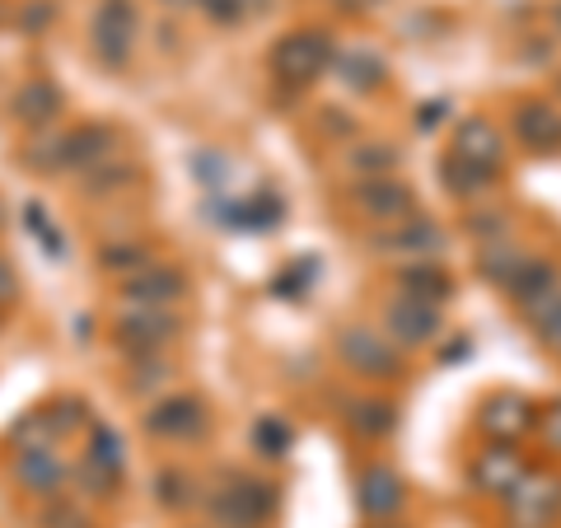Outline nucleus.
I'll return each instance as SVG.
<instances>
[{
	"instance_id": "f257e3e1",
	"label": "nucleus",
	"mask_w": 561,
	"mask_h": 528,
	"mask_svg": "<svg viewBox=\"0 0 561 528\" xmlns=\"http://www.w3.org/2000/svg\"><path fill=\"white\" fill-rule=\"evenodd\" d=\"M206 515L216 528H262L276 515V491L253 478H225L206 496Z\"/></svg>"
},
{
	"instance_id": "f03ea898",
	"label": "nucleus",
	"mask_w": 561,
	"mask_h": 528,
	"mask_svg": "<svg viewBox=\"0 0 561 528\" xmlns=\"http://www.w3.org/2000/svg\"><path fill=\"white\" fill-rule=\"evenodd\" d=\"M332 61H337V51H332V38L319 28L286 33V38L272 47V76L280 84H313Z\"/></svg>"
},
{
	"instance_id": "7ed1b4c3",
	"label": "nucleus",
	"mask_w": 561,
	"mask_h": 528,
	"mask_svg": "<svg viewBox=\"0 0 561 528\" xmlns=\"http://www.w3.org/2000/svg\"><path fill=\"white\" fill-rule=\"evenodd\" d=\"M108 154H117V131L103 127V122H84V127H70V131L47 140L43 169H61V173L84 169L90 173L99 160H108Z\"/></svg>"
},
{
	"instance_id": "20e7f679",
	"label": "nucleus",
	"mask_w": 561,
	"mask_h": 528,
	"mask_svg": "<svg viewBox=\"0 0 561 528\" xmlns=\"http://www.w3.org/2000/svg\"><path fill=\"white\" fill-rule=\"evenodd\" d=\"M113 332H117V342L127 346L131 356H164V346L179 342L183 319L173 309H127L122 305Z\"/></svg>"
},
{
	"instance_id": "39448f33",
	"label": "nucleus",
	"mask_w": 561,
	"mask_h": 528,
	"mask_svg": "<svg viewBox=\"0 0 561 528\" xmlns=\"http://www.w3.org/2000/svg\"><path fill=\"white\" fill-rule=\"evenodd\" d=\"M117 295L127 309H173L187 299V276L179 267H164V262H146L131 276H122Z\"/></svg>"
},
{
	"instance_id": "423d86ee",
	"label": "nucleus",
	"mask_w": 561,
	"mask_h": 528,
	"mask_svg": "<svg viewBox=\"0 0 561 528\" xmlns=\"http://www.w3.org/2000/svg\"><path fill=\"white\" fill-rule=\"evenodd\" d=\"M440 305H426V299H412V295H398L389 309H383V332H389V342L402 346V351H416L440 337Z\"/></svg>"
},
{
	"instance_id": "0eeeda50",
	"label": "nucleus",
	"mask_w": 561,
	"mask_h": 528,
	"mask_svg": "<svg viewBox=\"0 0 561 528\" xmlns=\"http://www.w3.org/2000/svg\"><path fill=\"white\" fill-rule=\"evenodd\" d=\"M337 351H342V360L356 369V375H365V379H393V375H402L398 346L389 337H379V332L351 328V332H342Z\"/></svg>"
},
{
	"instance_id": "6e6552de",
	"label": "nucleus",
	"mask_w": 561,
	"mask_h": 528,
	"mask_svg": "<svg viewBox=\"0 0 561 528\" xmlns=\"http://www.w3.org/2000/svg\"><path fill=\"white\" fill-rule=\"evenodd\" d=\"M534 426H538V412H534V402L519 393H491L478 408V431L486 439H496V445H515V439L529 435Z\"/></svg>"
},
{
	"instance_id": "1a4fd4ad",
	"label": "nucleus",
	"mask_w": 561,
	"mask_h": 528,
	"mask_svg": "<svg viewBox=\"0 0 561 528\" xmlns=\"http://www.w3.org/2000/svg\"><path fill=\"white\" fill-rule=\"evenodd\" d=\"M131 43H136V5L131 0H103L94 10V51L99 61L122 66L131 57Z\"/></svg>"
},
{
	"instance_id": "9d476101",
	"label": "nucleus",
	"mask_w": 561,
	"mask_h": 528,
	"mask_svg": "<svg viewBox=\"0 0 561 528\" xmlns=\"http://www.w3.org/2000/svg\"><path fill=\"white\" fill-rule=\"evenodd\" d=\"M351 202L360 206V216L370 220H383V225H402L416 216V202H412V187L398 183L393 173L389 179H360L356 192H351Z\"/></svg>"
},
{
	"instance_id": "9b49d317",
	"label": "nucleus",
	"mask_w": 561,
	"mask_h": 528,
	"mask_svg": "<svg viewBox=\"0 0 561 528\" xmlns=\"http://www.w3.org/2000/svg\"><path fill=\"white\" fill-rule=\"evenodd\" d=\"M146 431L154 439H169V445H179V439H197L206 431V408L202 398L192 393H173L164 402H154L150 416H146Z\"/></svg>"
},
{
	"instance_id": "f8f14e48",
	"label": "nucleus",
	"mask_w": 561,
	"mask_h": 528,
	"mask_svg": "<svg viewBox=\"0 0 561 528\" xmlns=\"http://www.w3.org/2000/svg\"><path fill=\"white\" fill-rule=\"evenodd\" d=\"M511 127H515V136H519L534 154H557V150H561V113L552 108V103H542V99H519L515 113H511Z\"/></svg>"
},
{
	"instance_id": "ddd939ff",
	"label": "nucleus",
	"mask_w": 561,
	"mask_h": 528,
	"mask_svg": "<svg viewBox=\"0 0 561 528\" xmlns=\"http://www.w3.org/2000/svg\"><path fill=\"white\" fill-rule=\"evenodd\" d=\"M84 472L99 491H113L122 478H127V449H122V435L113 426L94 421L90 426V459H84Z\"/></svg>"
},
{
	"instance_id": "4468645a",
	"label": "nucleus",
	"mask_w": 561,
	"mask_h": 528,
	"mask_svg": "<svg viewBox=\"0 0 561 528\" xmlns=\"http://www.w3.org/2000/svg\"><path fill=\"white\" fill-rule=\"evenodd\" d=\"M454 154L468 164H482V169H501L505 164V136H501L496 122L468 117V122H459V131H454Z\"/></svg>"
},
{
	"instance_id": "2eb2a0df",
	"label": "nucleus",
	"mask_w": 561,
	"mask_h": 528,
	"mask_svg": "<svg viewBox=\"0 0 561 528\" xmlns=\"http://www.w3.org/2000/svg\"><path fill=\"white\" fill-rule=\"evenodd\" d=\"M524 478H529V472H524V459L511 445H491L478 454V463H472V482H478V491H486V496H511Z\"/></svg>"
},
{
	"instance_id": "dca6fc26",
	"label": "nucleus",
	"mask_w": 561,
	"mask_h": 528,
	"mask_svg": "<svg viewBox=\"0 0 561 528\" xmlns=\"http://www.w3.org/2000/svg\"><path fill=\"white\" fill-rule=\"evenodd\" d=\"M356 505H360V515H370V519H389L402 509V478L393 468H365L360 472V482H356Z\"/></svg>"
},
{
	"instance_id": "f3484780",
	"label": "nucleus",
	"mask_w": 561,
	"mask_h": 528,
	"mask_svg": "<svg viewBox=\"0 0 561 528\" xmlns=\"http://www.w3.org/2000/svg\"><path fill=\"white\" fill-rule=\"evenodd\" d=\"M398 295H412V299H426V305H445L454 295V276L431 257H416V262H402L398 267Z\"/></svg>"
},
{
	"instance_id": "a211bd4d",
	"label": "nucleus",
	"mask_w": 561,
	"mask_h": 528,
	"mask_svg": "<svg viewBox=\"0 0 561 528\" xmlns=\"http://www.w3.org/2000/svg\"><path fill=\"white\" fill-rule=\"evenodd\" d=\"M511 505L519 519L529 524H552L561 515V482L557 478H524L511 491Z\"/></svg>"
},
{
	"instance_id": "6ab92c4d",
	"label": "nucleus",
	"mask_w": 561,
	"mask_h": 528,
	"mask_svg": "<svg viewBox=\"0 0 561 528\" xmlns=\"http://www.w3.org/2000/svg\"><path fill=\"white\" fill-rule=\"evenodd\" d=\"M557 286H561V280H557V267H552V262H542V257H524V262H519V272L505 280V290H511V299H515L524 313H529L534 305H542V299H548Z\"/></svg>"
},
{
	"instance_id": "aec40b11",
	"label": "nucleus",
	"mask_w": 561,
	"mask_h": 528,
	"mask_svg": "<svg viewBox=\"0 0 561 528\" xmlns=\"http://www.w3.org/2000/svg\"><path fill=\"white\" fill-rule=\"evenodd\" d=\"M14 478H20L28 491H38V496H57L66 486V459L57 449H38V454H20V463H14Z\"/></svg>"
},
{
	"instance_id": "412c9836",
	"label": "nucleus",
	"mask_w": 561,
	"mask_h": 528,
	"mask_svg": "<svg viewBox=\"0 0 561 528\" xmlns=\"http://www.w3.org/2000/svg\"><path fill=\"white\" fill-rule=\"evenodd\" d=\"M57 113H61V90L51 80L20 84V94H14V117H20L24 127H51Z\"/></svg>"
},
{
	"instance_id": "4be33fe9",
	"label": "nucleus",
	"mask_w": 561,
	"mask_h": 528,
	"mask_svg": "<svg viewBox=\"0 0 561 528\" xmlns=\"http://www.w3.org/2000/svg\"><path fill=\"white\" fill-rule=\"evenodd\" d=\"M440 243H445L440 225L412 216V220L393 225V234H383L379 249H383V253H416V257H431V253H440Z\"/></svg>"
},
{
	"instance_id": "5701e85b",
	"label": "nucleus",
	"mask_w": 561,
	"mask_h": 528,
	"mask_svg": "<svg viewBox=\"0 0 561 528\" xmlns=\"http://www.w3.org/2000/svg\"><path fill=\"white\" fill-rule=\"evenodd\" d=\"M501 179V169H482V164H468L459 160V154H445L440 160V183L445 192H454V197H482V192H491Z\"/></svg>"
},
{
	"instance_id": "b1692460",
	"label": "nucleus",
	"mask_w": 561,
	"mask_h": 528,
	"mask_svg": "<svg viewBox=\"0 0 561 528\" xmlns=\"http://www.w3.org/2000/svg\"><path fill=\"white\" fill-rule=\"evenodd\" d=\"M61 439V421L57 412H28L10 426V445L20 454H38V449H57Z\"/></svg>"
},
{
	"instance_id": "393cba45",
	"label": "nucleus",
	"mask_w": 561,
	"mask_h": 528,
	"mask_svg": "<svg viewBox=\"0 0 561 528\" xmlns=\"http://www.w3.org/2000/svg\"><path fill=\"white\" fill-rule=\"evenodd\" d=\"M346 421H351V431L356 435L383 439V435H393V426H398V408L393 402H383V398H356L346 408Z\"/></svg>"
},
{
	"instance_id": "a878e982",
	"label": "nucleus",
	"mask_w": 561,
	"mask_h": 528,
	"mask_svg": "<svg viewBox=\"0 0 561 528\" xmlns=\"http://www.w3.org/2000/svg\"><path fill=\"white\" fill-rule=\"evenodd\" d=\"M337 76H342V84H351V90L370 94V90H379V84H383V61L375 57V51H365V47L342 51V57H337Z\"/></svg>"
},
{
	"instance_id": "bb28decb",
	"label": "nucleus",
	"mask_w": 561,
	"mask_h": 528,
	"mask_svg": "<svg viewBox=\"0 0 561 528\" xmlns=\"http://www.w3.org/2000/svg\"><path fill=\"white\" fill-rule=\"evenodd\" d=\"M346 164L356 169L360 179H389L398 169V146H389V140H365V146H351Z\"/></svg>"
},
{
	"instance_id": "cd10ccee",
	"label": "nucleus",
	"mask_w": 561,
	"mask_h": 528,
	"mask_svg": "<svg viewBox=\"0 0 561 528\" xmlns=\"http://www.w3.org/2000/svg\"><path fill=\"white\" fill-rule=\"evenodd\" d=\"M131 160H122V154H108V160H99L90 173H84V187L94 192V197H113V192H122L131 183Z\"/></svg>"
},
{
	"instance_id": "c85d7f7f",
	"label": "nucleus",
	"mask_w": 561,
	"mask_h": 528,
	"mask_svg": "<svg viewBox=\"0 0 561 528\" xmlns=\"http://www.w3.org/2000/svg\"><path fill=\"white\" fill-rule=\"evenodd\" d=\"M529 328H534V337H538L542 346L561 351V286H557L548 299H542V305L529 309Z\"/></svg>"
},
{
	"instance_id": "c756f323",
	"label": "nucleus",
	"mask_w": 561,
	"mask_h": 528,
	"mask_svg": "<svg viewBox=\"0 0 561 528\" xmlns=\"http://www.w3.org/2000/svg\"><path fill=\"white\" fill-rule=\"evenodd\" d=\"M290 439H295V431L280 416H262L253 426V449L262 454V459H280V454L290 449Z\"/></svg>"
},
{
	"instance_id": "7c9ffc66",
	"label": "nucleus",
	"mask_w": 561,
	"mask_h": 528,
	"mask_svg": "<svg viewBox=\"0 0 561 528\" xmlns=\"http://www.w3.org/2000/svg\"><path fill=\"white\" fill-rule=\"evenodd\" d=\"M519 262H524V253L519 249H511V243H491V249H482V272L496 280V286H505L515 272H519Z\"/></svg>"
},
{
	"instance_id": "2f4dec72",
	"label": "nucleus",
	"mask_w": 561,
	"mask_h": 528,
	"mask_svg": "<svg viewBox=\"0 0 561 528\" xmlns=\"http://www.w3.org/2000/svg\"><path fill=\"white\" fill-rule=\"evenodd\" d=\"M154 496H160V505H169V509H183V505L197 501V491H192L187 472L169 468V472H160V478H154Z\"/></svg>"
},
{
	"instance_id": "473e14b6",
	"label": "nucleus",
	"mask_w": 561,
	"mask_h": 528,
	"mask_svg": "<svg viewBox=\"0 0 561 528\" xmlns=\"http://www.w3.org/2000/svg\"><path fill=\"white\" fill-rule=\"evenodd\" d=\"M146 262H154L146 243H113V249H103V267L122 272V276H131L136 267H146Z\"/></svg>"
},
{
	"instance_id": "72a5a7b5",
	"label": "nucleus",
	"mask_w": 561,
	"mask_h": 528,
	"mask_svg": "<svg viewBox=\"0 0 561 528\" xmlns=\"http://www.w3.org/2000/svg\"><path fill=\"white\" fill-rule=\"evenodd\" d=\"M538 435H542V445H548L552 454H561V398H557V402H548V408H542Z\"/></svg>"
},
{
	"instance_id": "f704fd0d",
	"label": "nucleus",
	"mask_w": 561,
	"mask_h": 528,
	"mask_svg": "<svg viewBox=\"0 0 561 528\" xmlns=\"http://www.w3.org/2000/svg\"><path fill=\"white\" fill-rule=\"evenodd\" d=\"M197 5L206 10V20H216V24H239L243 20V0H197Z\"/></svg>"
},
{
	"instance_id": "c9c22d12",
	"label": "nucleus",
	"mask_w": 561,
	"mask_h": 528,
	"mask_svg": "<svg viewBox=\"0 0 561 528\" xmlns=\"http://www.w3.org/2000/svg\"><path fill=\"white\" fill-rule=\"evenodd\" d=\"M24 216H28V225H33V234H38V239L47 243V253H61V234H51V225H47L43 210H38V206H28Z\"/></svg>"
},
{
	"instance_id": "e433bc0d",
	"label": "nucleus",
	"mask_w": 561,
	"mask_h": 528,
	"mask_svg": "<svg viewBox=\"0 0 561 528\" xmlns=\"http://www.w3.org/2000/svg\"><path fill=\"white\" fill-rule=\"evenodd\" d=\"M47 524H51V528H90V524H84V515H80L76 505H57V515H51Z\"/></svg>"
},
{
	"instance_id": "4c0bfd02",
	"label": "nucleus",
	"mask_w": 561,
	"mask_h": 528,
	"mask_svg": "<svg viewBox=\"0 0 561 528\" xmlns=\"http://www.w3.org/2000/svg\"><path fill=\"white\" fill-rule=\"evenodd\" d=\"M80 416H84V402H80V398H66L61 408H57V421H61V431H66V426H76Z\"/></svg>"
},
{
	"instance_id": "58836bf2",
	"label": "nucleus",
	"mask_w": 561,
	"mask_h": 528,
	"mask_svg": "<svg viewBox=\"0 0 561 528\" xmlns=\"http://www.w3.org/2000/svg\"><path fill=\"white\" fill-rule=\"evenodd\" d=\"M5 299H14V267L0 257V305H5Z\"/></svg>"
},
{
	"instance_id": "ea45409f",
	"label": "nucleus",
	"mask_w": 561,
	"mask_h": 528,
	"mask_svg": "<svg viewBox=\"0 0 561 528\" xmlns=\"http://www.w3.org/2000/svg\"><path fill=\"white\" fill-rule=\"evenodd\" d=\"M332 5H337V10H375L379 0H332Z\"/></svg>"
},
{
	"instance_id": "a19ab883",
	"label": "nucleus",
	"mask_w": 561,
	"mask_h": 528,
	"mask_svg": "<svg viewBox=\"0 0 561 528\" xmlns=\"http://www.w3.org/2000/svg\"><path fill=\"white\" fill-rule=\"evenodd\" d=\"M440 113H445V103H435V108H421V127H435V122H440Z\"/></svg>"
},
{
	"instance_id": "79ce46f5",
	"label": "nucleus",
	"mask_w": 561,
	"mask_h": 528,
	"mask_svg": "<svg viewBox=\"0 0 561 528\" xmlns=\"http://www.w3.org/2000/svg\"><path fill=\"white\" fill-rule=\"evenodd\" d=\"M552 20H557V28H561V5H552Z\"/></svg>"
},
{
	"instance_id": "37998d69",
	"label": "nucleus",
	"mask_w": 561,
	"mask_h": 528,
	"mask_svg": "<svg viewBox=\"0 0 561 528\" xmlns=\"http://www.w3.org/2000/svg\"><path fill=\"white\" fill-rule=\"evenodd\" d=\"M173 5H183V0H173Z\"/></svg>"
},
{
	"instance_id": "c03bdc74",
	"label": "nucleus",
	"mask_w": 561,
	"mask_h": 528,
	"mask_svg": "<svg viewBox=\"0 0 561 528\" xmlns=\"http://www.w3.org/2000/svg\"><path fill=\"white\" fill-rule=\"evenodd\" d=\"M557 84H561V80H557Z\"/></svg>"
}]
</instances>
